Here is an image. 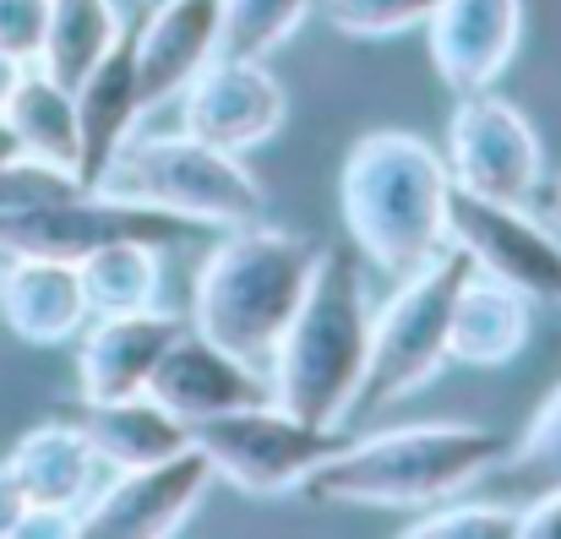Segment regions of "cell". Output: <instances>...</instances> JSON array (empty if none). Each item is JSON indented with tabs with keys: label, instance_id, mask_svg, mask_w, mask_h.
I'll return each instance as SVG.
<instances>
[{
	"label": "cell",
	"instance_id": "8fae6325",
	"mask_svg": "<svg viewBox=\"0 0 561 539\" xmlns=\"http://www.w3.org/2000/svg\"><path fill=\"white\" fill-rule=\"evenodd\" d=\"M213 469L207 458L186 447L175 458L142 463V469H115L110 485H99L82 513H77V535H121V539H164L181 535L196 507L207 502Z\"/></svg>",
	"mask_w": 561,
	"mask_h": 539
},
{
	"label": "cell",
	"instance_id": "4316f807",
	"mask_svg": "<svg viewBox=\"0 0 561 539\" xmlns=\"http://www.w3.org/2000/svg\"><path fill=\"white\" fill-rule=\"evenodd\" d=\"M502 469L513 480H529V485H557L561 480V387H551V398L535 409L524 436L507 441Z\"/></svg>",
	"mask_w": 561,
	"mask_h": 539
},
{
	"label": "cell",
	"instance_id": "d590c367",
	"mask_svg": "<svg viewBox=\"0 0 561 539\" xmlns=\"http://www.w3.org/2000/svg\"><path fill=\"white\" fill-rule=\"evenodd\" d=\"M0 273H5V251H0Z\"/></svg>",
	"mask_w": 561,
	"mask_h": 539
},
{
	"label": "cell",
	"instance_id": "7402d4cb",
	"mask_svg": "<svg viewBox=\"0 0 561 539\" xmlns=\"http://www.w3.org/2000/svg\"><path fill=\"white\" fill-rule=\"evenodd\" d=\"M0 115H5V126L16 131V148H22L27 159H44V164H60V170L77 175V164H82V137H77V93H71L66 82H55L44 66H27Z\"/></svg>",
	"mask_w": 561,
	"mask_h": 539
},
{
	"label": "cell",
	"instance_id": "603a6c76",
	"mask_svg": "<svg viewBox=\"0 0 561 539\" xmlns=\"http://www.w3.org/2000/svg\"><path fill=\"white\" fill-rule=\"evenodd\" d=\"M82 295L93 317H126V311H153L164 300V245L148 240H115L99 245L93 256L77 262Z\"/></svg>",
	"mask_w": 561,
	"mask_h": 539
},
{
	"label": "cell",
	"instance_id": "5b68a950",
	"mask_svg": "<svg viewBox=\"0 0 561 539\" xmlns=\"http://www.w3.org/2000/svg\"><path fill=\"white\" fill-rule=\"evenodd\" d=\"M99 185L175 213L191 229H234L267 213V191L251 175L245 153L213 148L191 131H137Z\"/></svg>",
	"mask_w": 561,
	"mask_h": 539
},
{
	"label": "cell",
	"instance_id": "f546056e",
	"mask_svg": "<svg viewBox=\"0 0 561 539\" xmlns=\"http://www.w3.org/2000/svg\"><path fill=\"white\" fill-rule=\"evenodd\" d=\"M49 33V0H0V49L22 66H38Z\"/></svg>",
	"mask_w": 561,
	"mask_h": 539
},
{
	"label": "cell",
	"instance_id": "484cf974",
	"mask_svg": "<svg viewBox=\"0 0 561 539\" xmlns=\"http://www.w3.org/2000/svg\"><path fill=\"white\" fill-rule=\"evenodd\" d=\"M409 539H518V507H502V502H436V507H420L414 524L403 529Z\"/></svg>",
	"mask_w": 561,
	"mask_h": 539
},
{
	"label": "cell",
	"instance_id": "2e32d148",
	"mask_svg": "<svg viewBox=\"0 0 561 539\" xmlns=\"http://www.w3.org/2000/svg\"><path fill=\"white\" fill-rule=\"evenodd\" d=\"M218 0H153V11L131 27L142 104L159 110L186 93V82L218 55Z\"/></svg>",
	"mask_w": 561,
	"mask_h": 539
},
{
	"label": "cell",
	"instance_id": "e0dca14e",
	"mask_svg": "<svg viewBox=\"0 0 561 539\" xmlns=\"http://www.w3.org/2000/svg\"><path fill=\"white\" fill-rule=\"evenodd\" d=\"M0 322L11 328V339H22L33 349L77 344V333L93 322L82 278H77V262H60V256H5Z\"/></svg>",
	"mask_w": 561,
	"mask_h": 539
},
{
	"label": "cell",
	"instance_id": "44dd1931",
	"mask_svg": "<svg viewBox=\"0 0 561 539\" xmlns=\"http://www.w3.org/2000/svg\"><path fill=\"white\" fill-rule=\"evenodd\" d=\"M77 425L88 431L99 463L115 469H142L159 458H175L191 447V425L175 420L159 398L137 392V398H110V403H82Z\"/></svg>",
	"mask_w": 561,
	"mask_h": 539
},
{
	"label": "cell",
	"instance_id": "cb8c5ba5",
	"mask_svg": "<svg viewBox=\"0 0 561 539\" xmlns=\"http://www.w3.org/2000/svg\"><path fill=\"white\" fill-rule=\"evenodd\" d=\"M126 33H131V22H126L121 0H49V33H44L38 66L55 82L77 88Z\"/></svg>",
	"mask_w": 561,
	"mask_h": 539
},
{
	"label": "cell",
	"instance_id": "9a60e30c",
	"mask_svg": "<svg viewBox=\"0 0 561 539\" xmlns=\"http://www.w3.org/2000/svg\"><path fill=\"white\" fill-rule=\"evenodd\" d=\"M186 322L170 311H126V317H93L77 333V392L82 403H110V398H137L148 392L164 349L175 344Z\"/></svg>",
	"mask_w": 561,
	"mask_h": 539
},
{
	"label": "cell",
	"instance_id": "8992f818",
	"mask_svg": "<svg viewBox=\"0 0 561 539\" xmlns=\"http://www.w3.org/2000/svg\"><path fill=\"white\" fill-rule=\"evenodd\" d=\"M469 267L474 262L458 245H447L425 267L398 278V289L381 300L371 322V359H366L355 414L414 398L420 387H431L442 376V365H453L447 359V317H453V295L469 278Z\"/></svg>",
	"mask_w": 561,
	"mask_h": 539
},
{
	"label": "cell",
	"instance_id": "52a82bcc",
	"mask_svg": "<svg viewBox=\"0 0 561 539\" xmlns=\"http://www.w3.org/2000/svg\"><path fill=\"white\" fill-rule=\"evenodd\" d=\"M191 447L207 458L213 480H229L256 502H278V496H300L306 474L344 447V431L300 420L267 398L191 425Z\"/></svg>",
	"mask_w": 561,
	"mask_h": 539
},
{
	"label": "cell",
	"instance_id": "5bb4252c",
	"mask_svg": "<svg viewBox=\"0 0 561 539\" xmlns=\"http://www.w3.org/2000/svg\"><path fill=\"white\" fill-rule=\"evenodd\" d=\"M436 77L463 99L502 82L524 38V0H442L425 22Z\"/></svg>",
	"mask_w": 561,
	"mask_h": 539
},
{
	"label": "cell",
	"instance_id": "277c9868",
	"mask_svg": "<svg viewBox=\"0 0 561 539\" xmlns=\"http://www.w3.org/2000/svg\"><path fill=\"white\" fill-rule=\"evenodd\" d=\"M371 322L376 306L360 262L322 251L300 311L289 317L278 349L267 355L273 403L300 414V420L344 431L355 420V398H360V381H366Z\"/></svg>",
	"mask_w": 561,
	"mask_h": 539
},
{
	"label": "cell",
	"instance_id": "d6a6232c",
	"mask_svg": "<svg viewBox=\"0 0 561 539\" xmlns=\"http://www.w3.org/2000/svg\"><path fill=\"white\" fill-rule=\"evenodd\" d=\"M22 71H27V66H22L16 55H5V49H0V110H5V99H11V88L22 82Z\"/></svg>",
	"mask_w": 561,
	"mask_h": 539
},
{
	"label": "cell",
	"instance_id": "83f0119b",
	"mask_svg": "<svg viewBox=\"0 0 561 539\" xmlns=\"http://www.w3.org/2000/svg\"><path fill=\"white\" fill-rule=\"evenodd\" d=\"M88 191L82 180L60 164H44V159H27L16 153L11 164H0V218H22V213H38V207H55L66 196Z\"/></svg>",
	"mask_w": 561,
	"mask_h": 539
},
{
	"label": "cell",
	"instance_id": "f1b7e54d",
	"mask_svg": "<svg viewBox=\"0 0 561 539\" xmlns=\"http://www.w3.org/2000/svg\"><path fill=\"white\" fill-rule=\"evenodd\" d=\"M442 0H328V22L344 38H398L409 27H425Z\"/></svg>",
	"mask_w": 561,
	"mask_h": 539
},
{
	"label": "cell",
	"instance_id": "7c38bea8",
	"mask_svg": "<svg viewBox=\"0 0 561 539\" xmlns=\"http://www.w3.org/2000/svg\"><path fill=\"white\" fill-rule=\"evenodd\" d=\"M175 104H181V131L213 142V148H229V153H251V148L273 142L289 115V99H284V82L273 77V66L240 60V55H213Z\"/></svg>",
	"mask_w": 561,
	"mask_h": 539
},
{
	"label": "cell",
	"instance_id": "d6986e66",
	"mask_svg": "<svg viewBox=\"0 0 561 539\" xmlns=\"http://www.w3.org/2000/svg\"><path fill=\"white\" fill-rule=\"evenodd\" d=\"M71 93H77V137H82V164H77V175H82V185H99L104 170L115 164V153L137 137V121L148 115L131 33H126Z\"/></svg>",
	"mask_w": 561,
	"mask_h": 539
},
{
	"label": "cell",
	"instance_id": "30bf717a",
	"mask_svg": "<svg viewBox=\"0 0 561 539\" xmlns=\"http://www.w3.org/2000/svg\"><path fill=\"white\" fill-rule=\"evenodd\" d=\"M447 240L474 262V273L513 284L535 306H561V234L551 218L529 213V202H496L453 185Z\"/></svg>",
	"mask_w": 561,
	"mask_h": 539
},
{
	"label": "cell",
	"instance_id": "9c48e42d",
	"mask_svg": "<svg viewBox=\"0 0 561 539\" xmlns=\"http://www.w3.org/2000/svg\"><path fill=\"white\" fill-rule=\"evenodd\" d=\"M191 234L186 218L159 213L148 202H131L121 191L88 185L55 207L22 213V218H0V251L5 256H60V262H82L99 245L115 240H148V245H181Z\"/></svg>",
	"mask_w": 561,
	"mask_h": 539
},
{
	"label": "cell",
	"instance_id": "4fadbf2b",
	"mask_svg": "<svg viewBox=\"0 0 561 539\" xmlns=\"http://www.w3.org/2000/svg\"><path fill=\"white\" fill-rule=\"evenodd\" d=\"M148 398H159L175 420L202 425V420H218L229 409L267 403L273 387H267V365H251V359L229 355L224 344L202 339L196 328H181L175 344L159 359L153 381H148Z\"/></svg>",
	"mask_w": 561,
	"mask_h": 539
},
{
	"label": "cell",
	"instance_id": "7a4b0ae2",
	"mask_svg": "<svg viewBox=\"0 0 561 539\" xmlns=\"http://www.w3.org/2000/svg\"><path fill=\"white\" fill-rule=\"evenodd\" d=\"M317 262H322V245L300 229L262 223V218L224 229V240L196 267L191 328L224 344L229 355L267 365L317 278Z\"/></svg>",
	"mask_w": 561,
	"mask_h": 539
},
{
	"label": "cell",
	"instance_id": "836d02e7",
	"mask_svg": "<svg viewBox=\"0 0 561 539\" xmlns=\"http://www.w3.org/2000/svg\"><path fill=\"white\" fill-rule=\"evenodd\" d=\"M16 153H22V148H16V131H11V126H5V115H0V164H11Z\"/></svg>",
	"mask_w": 561,
	"mask_h": 539
},
{
	"label": "cell",
	"instance_id": "4dcf8cb0",
	"mask_svg": "<svg viewBox=\"0 0 561 539\" xmlns=\"http://www.w3.org/2000/svg\"><path fill=\"white\" fill-rule=\"evenodd\" d=\"M518 539H561V480L540 485V496L518 507Z\"/></svg>",
	"mask_w": 561,
	"mask_h": 539
},
{
	"label": "cell",
	"instance_id": "d4e9b609",
	"mask_svg": "<svg viewBox=\"0 0 561 539\" xmlns=\"http://www.w3.org/2000/svg\"><path fill=\"white\" fill-rule=\"evenodd\" d=\"M218 55L267 60L278 55L311 16V0H218Z\"/></svg>",
	"mask_w": 561,
	"mask_h": 539
},
{
	"label": "cell",
	"instance_id": "1f68e13d",
	"mask_svg": "<svg viewBox=\"0 0 561 539\" xmlns=\"http://www.w3.org/2000/svg\"><path fill=\"white\" fill-rule=\"evenodd\" d=\"M22 524H27V491L16 485L11 463L0 458V539L22 535Z\"/></svg>",
	"mask_w": 561,
	"mask_h": 539
},
{
	"label": "cell",
	"instance_id": "ffe728a7",
	"mask_svg": "<svg viewBox=\"0 0 561 539\" xmlns=\"http://www.w3.org/2000/svg\"><path fill=\"white\" fill-rule=\"evenodd\" d=\"M11 474L27 491V513H66L77 518L82 502L99 491V452L77 420H49L16 436L11 447Z\"/></svg>",
	"mask_w": 561,
	"mask_h": 539
},
{
	"label": "cell",
	"instance_id": "6da1fadb",
	"mask_svg": "<svg viewBox=\"0 0 561 539\" xmlns=\"http://www.w3.org/2000/svg\"><path fill=\"white\" fill-rule=\"evenodd\" d=\"M502 458H507V436L491 425H463V420L387 425L355 441L344 436V447L306 474L300 496L322 507L420 513L469 491L474 480L502 469Z\"/></svg>",
	"mask_w": 561,
	"mask_h": 539
},
{
	"label": "cell",
	"instance_id": "e575fe53",
	"mask_svg": "<svg viewBox=\"0 0 561 539\" xmlns=\"http://www.w3.org/2000/svg\"><path fill=\"white\" fill-rule=\"evenodd\" d=\"M546 218H551V229L561 234V175H557V185H551V196H546Z\"/></svg>",
	"mask_w": 561,
	"mask_h": 539
},
{
	"label": "cell",
	"instance_id": "ac0fdd59",
	"mask_svg": "<svg viewBox=\"0 0 561 539\" xmlns=\"http://www.w3.org/2000/svg\"><path fill=\"white\" fill-rule=\"evenodd\" d=\"M529 339H535V300L469 267L447 317V359L469 370H502L529 349Z\"/></svg>",
	"mask_w": 561,
	"mask_h": 539
},
{
	"label": "cell",
	"instance_id": "3957f363",
	"mask_svg": "<svg viewBox=\"0 0 561 539\" xmlns=\"http://www.w3.org/2000/svg\"><path fill=\"white\" fill-rule=\"evenodd\" d=\"M447 202L453 175L447 159L414 131H366L339 170V213L366 251V262L387 278L425 267L447 251Z\"/></svg>",
	"mask_w": 561,
	"mask_h": 539
},
{
	"label": "cell",
	"instance_id": "ba28073f",
	"mask_svg": "<svg viewBox=\"0 0 561 539\" xmlns=\"http://www.w3.org/2000/svg\"><path fill=\"white\" fill-rule=\"evenodd\" d=\"M447 175L458 191L496 202H535L546 185V142L535 121L496 88L463 93L447 121Z\"/></svg>",
	"mask_w": 561,
	"mask_h": 539
}]
</instances>
